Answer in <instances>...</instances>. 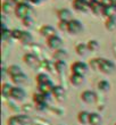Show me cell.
<instances>
[{"instance_id": "1", "label": "cell", "mask_w": 116, "mask_h": 125, "mask_svg": "<svg viewBox=\"0 0 116 125\" xmlns=\"http://www.w3.org/2000/svg\"><path fill=\"white\" fill-rule=\"evenodd\" d=\"M31 13H32V8L29 3L26 2H23V3H20V5H16L15 7V14L18 18L23 21L24 18L26 17H30Z\"/></svg>"}, {"instance_id": "2", "label": "cell", "mask_w": 116, "mask_h": 125, "mask_svg": "<svg viewBox=\"0 0 116 125\" xmlns=\"http://www.w3.org/2000/svg\"><path fill=\"white\" fill-rule=\"evenodd\" d=\"M99 71H101L105 74H112V73L115 72L116 66L113 62L106 59V58H99V67H98Z\"/></svg>"}, {"instance_id": "3", "label": "cell", "mask_w": 116, "mask_h": 125, "mask_svg": "<svg viewBox=\"0 0 116 125\" xmlns=\"http://www.w3.org/2000/svg\"><path fill=\"white\" fill-rule=\"evenodd\" d=\"M31 123V118L27 115H16L11 116L8 119V125H29Z\"/></svg>"}, {"instance_id": "4", "label": "cell", "mask_w": 116, "mask_h": 125, "mask_svg": "<svg viewBox=\"0 0 116 125\" xmlns=\"http://www.w3.org/2000/svg\"><path fill=\"white\" fill-rule=\"evenodd\" d=\"M23 60L29 67H32V68H38L41 66L39 58L33 53H25L23 57Z\"/></svg>"}, {"instance_id": "5", "label": "cell", "mask_w": 116, "mask_h": 125, "mask_svg": "<svg viewBox=\"0 0 116 125\" xmlns=\"http://www.w3.org/2000/svg\"><path fill=\"white\" fill-rule=\"evenodd\" d=\"M72 73L73 74H79V75H85L88 72V65L83 62H75L73 65L71 66Z\"/></svg>"}, {"instance_id": "6", "label": "cell", "mask_w": 116, "mask_h": 125, "mask_svg": "<svg viewBox=\"0 0 116 125\" xmlns=\"http://www.w3.org/2000/svg\"><path fill=\"white\" fill-rule=\"evenodd\" d=\"M83 31V25L79 20H71L68 22V30L67 32L71 34H79Z\"/></svg>"}, {"instance_id": "7", "label": "cell", "mask_w": 116, "mask_h": 125, "mask_svg": "<svg viewBox=\"0 0 116 125\" xmlns=\"http://www.w3.org/2000/svg\"><path fill=\"white\" fill-rule=\"evenodd\" d=\"M47 43H48V47L51 48V49L59 50L60 48H62V46H63V40L60 39L58 35H53V36H51V38L48 39Z\"/></svg>"}, {"instance_id": "8", "label": "cell", "mask_w": 116, "mask_h": 125, "mask_svg": "<svg viewBox=\"0 0 116 125\" xmlns=\"http://www.w3.org/2000/svg\"><path fill=\"white\" fill-rule=\"evenodd\" d=\"M10 98H13L14 100H16V101H22V100H24V98H25V91L18 85L14 86L13 90H11Z\"/></svg>"}, {"instance_id": "9", "label": "cell", "mask_w": 116, "mask_h": 125, "mask_svg": "<svg viewBox=\"0 0 116 125\" xmlns=\"http://www.w3.org/2000/svg\"><path fill=\"white\" fill-rule=\"evenodd\" d=\"M73 7L79 11L85 13V11H88L90 9V3L88 0H74Z\"/></svg>"}, {"instance_id": "10", "label": "cell", "mask_w": 116, "mask_h": 125, "mask_svg": "<svg viewBox=\"0 0 116 125\" xmlns=\"http://www.w3.org/2000/svg\"><path fill=\"white\" fill-rule=\"evenodd\" d=\"M81 99L86 104H93L97 100V94L91 90H85L81 93Z\"/></svg>"}, {"instance_id": "11", "label": "cell", "mask_w": 116, "mask_h": 125, "mask_svg": "<svg viewBox=\"0 0 116 125\" xmlns=\"http://www.w3.org/2000/svg\"><path fill=\"white\" fill-rule=\"evenodd\" d=\"M53 84L51 81H48V82H44V83H40L38 84V88H39V91L43 94H48L49 95L50 93L53 92Z\"/></svg>"}, {"instance_id": "12", "label": "cell", "mask_w": 116, "mask_h": 125, "mask_svg": "<svg viewBox=\"0 0 116 125\" xmlns=\"http://www.w3.org/2000/svg\"><path fill=\"white\" fill-rule=\"evenodd\" d=\"M40 33H41L43 36H46L47 39H49V38H51V36H53V35H57L56 30H55L53 26H50V25H43V26L40 29Z\"/></svg>"}, {"instance_id": "13", "label": "cell", "mask_w": 116, "mask_h": 125, "mask_svg": "<svg viewBox=\"0 0 116 125\" xmlns=\"http://www.w3.org/2000/svg\"><path fill=\"white\" fill-rule=\"evenodd\" d=\"M90 3V9L92 10L95 14H103V9H104V6L101 1H98V0H90L89 1Z\"/></svg>"}, {"instance_id": "14", "label": "cell", "mask_w": 116, "mask_h": 125, "mask_svg": "<svg viewBox=\"0 0 116 125\" xmlns=\"http://www.w3.org/2000/svg\"><path fill=\"white\" fill-rule=\"evenodd\" d=\"M33 101L35 105H48V94H43V93H35L33 95Z\"/></svg>"}, {"instance_id": "15", "label": "cell", "mask_w": 116, "mask_h": 125, "mask_svg": "<svg viewBox=\"0 0 116 125\" xmlns=\"http://www.w3.org/2000/svg\"><path fill=\"white\" fill-rule=\"evenodd\" d=\"M57 15H58L60 21H67V22H70V21L72 20V13H71V10L66 9V8L58 10Z\"/></svg>"}, {"instance_id": "16", "label": "cell", "mask_w": 116, "mask_h": 125, "mask_svg": "<svg viewBox=\"0 0 116 125\" xmlns=\"http://www.w3.org/2000/svg\"><path fill=\"white\" fill-rule=\"evenodd\" d=\"M90 125H101L103 124V118L98 113H90V118H89Z\"/></svg>"}, {"instance_id": "17", "label": "cell", "mask_w": 116, "mask_h": 125, "mask_svg": "<svg viewBox=\"0 0 116 125\" xmlns=\"http://www.w3.org/2000/svg\"><path fill=\"white\" fill-rule=\"evenodd\" d=\"M89 118H90V113L86 112V110H82V112H80L79 115H77V121H79L81 124H83V125L89 124Z\"/></svg>"}, {"instance_id": "18", "label": "cell", "mask_w": 116, "mask_h": 125, "mask_svg": "<svg viewBox=\"0 0 116 125\" xmlns=\"http://www.w3.org/2000/svg\"><path fill=\"white\" fill-rule=\"evenodd\" d=\"M51 93H53V95H55L56 99H58V100H63V99L65 98V91H64V89L59 85L53 86V92Z\"/></svg>"}, {"instance_id": "19", "label": "cell", "mask_w": 116, "mask_h": 125, "mask_svg": "<svg viewBox=\"0 0 116 125\" xmlns=\"http://www.w3.org/2000/svg\"><path fill=\"white\" fill-rule=\"evenodd\" d=\"M70 81L73 85H81V84L84 82V76L79 75V74H73V73H72Z\"/></svg>"}, {"instance_id": "20", "label": "cell", "mask_w": 116, "mask_h": 125, "mask_svg": "<svg viewBox=\"0 0 116 125\" xmlns=\"http://www.w3.org/2000/svg\"><path fill=\"white\" fill-rule=\"evenodd\" d=\"M7 72H8V74L10 75V77H13V76H16V75L22 74V73H23V71H22V68H21L20 66L10 65L9 67H8V69H7Z\"/></svg>"}, {"instance_id": "21", "label": "cell", "mask_w": 116, "mask_h": 125, "mask_svg": "<svg viewBox=\"0 0 116 125\" xmlns=\"http://www.w3.org/2000/svg\"><path fill=\"white\" fill-rule=\"evenodd\" d=\"M103 15H105V16L108 17V18H110V17H115V15H116V7L115 6L104 7Z\"/></svg>"}, {"instance_id": "22", "label": "cell", "mask_w": 116, "mask_h": 125, "mask_svg": "<svg viewBox=\"0 0 116 125\" xmlns=\"http://www.w3.org/2000/svg\"><path fill=\"white\" fill-rule=\"evenodd\" d=\"M11 80H13V82L16 83L18 86H20L21 84H24V83L27 82V77H26V75H25L24 73H22V74H20V75L13 76V77H11Z\"/></svg>"}, {"instance_id": "23", "label": "cell", "mask_w": 116, "mask_h": 125, "mask_svg": "<svg viewBox=\"0 0 116 125\" xmlns=\"http://www.w3.org/2000/svg\"><path fill=\"white\" fill-rule=\"evenodd\" d=\"M32 35H31L29 32H26V31H22V35H21L20 38V41L22 43H24V44H27V43H31L32 42Z\"/></svg>"}, {"instance_id": "24", "label": "cell", "mask_w": 116, "mask_h": 125, "mask_svg": "<svg viewBox=\"0 0 116 125\" xmlns=\"http://www.w3.org/2000/svg\"><path fill=\"white\" fill-rule=\"evenodd\" d=\"M14 86L10 85L9 83H3L2 84V88H1V93H2L3 97H10L11 94V90H13Z\"/></svg>"}, {"instance_id": "25", "label": "cell", "mask_w": 116, "mask_h": 125, "mask_svg": "<svg viewBox=\"0 0 116 125\" xmlns=\"http://www.w3.org/2000/svg\"><path fill=\"white\" fill-rule=\"evenodd\" d=\"M53 57H55V59L57 60H65L67 57V51L64 49H59V50H56L55 51V55H53Z\"/></svg>"}, {"instance_id": "26", "label": "cell", "mask_w": 116, "mask_h": 125, "mask_svg": "<svg viewBox=\"0 0 116 125\" xmlns=\"http://www.w3.org/2000/svg\"><path fill=\"white\" fill-rule=\"evenodd\" d=\"M55 68L58 73H64L66 69V62L65 60H57L55 62Z\"/></svg>"}, {"instance_id": "27", "label": "cell", "mask_w": 116, "mask_h": 125, "mask_svg": "<svg viewBox=\"0 0 116 125\" xmlns=\"http://www.w3.org/2000/svg\"><path fill=\"white\" fill-rule=\"evenodd\" d=\"M88 50H89L88 49V46L84 44V43H80V44L76 46V48H75V51H76L77 55H80V56H84Z\"/></svg>"}, {"instance_id": "28", "label": "cell", "mask_w": 116, "mask_h": 125, "mask_svg": "<svg viewBox=\"0 0 116 125\" xmlns=\"http://www.w3.org/2000/svg\"><path fill=\"white\" fill-rule=\"evenodd\" d=\"M106 29L109 31L116 30V18L115 17H110L106 22Z\"/></svg>"}, {"instance_id": "29", "label": "cell", "mask_w": 116, "mask_h": 125, "mask_svg": "<svg viewBox=\"0 0 116 125\" xmlns=\"http://www.w3.org/2000/svg\"><path fill=\"white\" fill-rule=\"evenodd\" d=\"M86 46H88V49L89 50L96 51V50H98V48H99V42H98L97 40H90L89 42L86 43Z\"/></svg>"}, {"instance_id": "30", "label": "cell", "mask_w": 116, "mask_h": 125, "mask_svg": "<svg viewBox=\"0 0 116 125\" xmlns=\"http://www.w3.org/2000/svg\"><path fill=\"white\" fill-rule=\"evenodd\" d=\"M98 89H99L100 91H104V92L108 91V90L110 89L109 82H107V81H100V82L98 83Z\"/></svg>"}, {"instance_id": "31", "label": "cell", "mask_w": 116, "mask_h": 125, "mask_svg": "<svg viewBox=\"0 0 116 125\" xmlns=\"http://www.w3.org/2000/svg\"><path fill=\"white\" fill-rule=\"evenodd\" d=\"M14 9L13 7V3L9 2V1H5V2L2 3V11L6 14H9L11 10Z\"/></svg>"}, {"instance_id": "32", "label": "cell", "mask_w": 116, "mask_h": 125, "mask_svg": "<svg viewBox=\"0 0 116 125\" xmlns=\"http://www.w3.org/2000/svg\"><path fill=\"white\" fill-rule=\"evenodd\" d=\"M48 81H50V79L46 75V74H44V73H40V74H38V75H37V83H38V84H40V83L48 82Z\"/></svg>"}, {"instance_id": "33", "label": "cell", "mask_w": 116, "mask_h": 125, "mask_svg": "<svg viewBox=\"0 0 116 125\" xmlns=\"http://www.w3.org/2000/svg\"><path fill=\"white\" fill-rule=\"evenodd\" d=\"M9 36H11V31H9L6 27V25L2 24V33H1V38H2V40H7V39H9Z\"/></svg>"}, {"instance_id": "34", "label": "cell", "mask_w": 116, "mask_h": 125, "mask_svg": "<svg viewBox=\"0 0 116 125\" xmlns=\"http://www.w3.org/2000/svg\"><path fill=\"white\" fill-rule=\"evenodd\" d=\"M41 66L44 67L46 69H48V71H53V67H55V64H53V62L48 59H44L41 62Z\"/></svg>"}, {"instance_id": "35", "label": "cell", "mask_w": 116, "mask_h": 125, "mask_svg": "<svg viewBox=\"0 0 116 125\" xmlns=\"http://www.w3.org/2000/svg\"><path fill=\"white\" fill-rule=\"evenodd\" d=\"M58 26L62 31H67L68 30V22L67 21H59V24Z\"/></svg>"}, {"instance_id": "36", "label": "cell", "mask_w": 116, "mask_h": 125, "mask_svg": "<svg viewBox=\"0 0 116 125\" xmlns=\"http://www.w3.org/2000/svg\"><path fill=\"white\" fill-rule=\"evenodd\" d=\"M21 35H22V31L21 30H11V38H14V39H17L20 40Z\"/></svg>"}, {"instance_id": "37", "label": "cell", "mask_w": 116, "mask_h": 125, "mask_svg": "<svg viewBox=\"0 0 116 125\" xmlns=\"http://www.w3.org/2000/svg\"><path fill=\"white\" fill-rule=\"evenodd\" d=\"M90 66L95 69H98V67H99V58H96V59L91 60L90 62Z\"/></svg>"}, {"instance_id": "38", "label": "cell", "mask_w": 116, "mask_h": 125, "mask_svg": "<svg viewBox=\"0 0 116 125\" xmlns=\"http://www.w3.org/2000/svg\"><path fill=\"white\" fill-rule=\"evenodd\" d=\"M23 24L27 27H31L32 26V24H33V21H32L31 17H26V18H24L23 20Z\"/></svg>"}, {"instance_id": "39", "label": "cell", "mask_w": 116, "mask_h": 125, "mask_svg": "<svg viewBox=\"0 0 116 125\" xmlns=\"http://www.w3.org/2000/svg\"><path fill=\"white\" fill-rule=\"evenodd\" d=\"M14 3H16V5H20V3H23V2H26V0H13Z\"/></svg>"}, {"instance_id": "40", "label": "cell", "mask_w": 116, "mask_h": 125, "mask_svg": "<svg viewBox=\"0 0 116 125\" xmlns=\"http://www.w3.org/2000/svg\"><path fill=\"white\" fill-rule=\"evenodd\" d=\"M30 1H32V2H34V3H38V2H40V1H42V0H30Z\"/></svg>"}, {"instance_id": "41", "label": "cell", "mask_w": 116, "mask_h": 125, "mask_svg": "<svg viewBox=\"0 0 116 125\" xmlns=\"http://www.w3.org/2000/svg\"><path fill=\"white\" fill-rule=\"evenodd\" d=\"M112 5L116 7V0H112Z\"/></svg>"}, {"instance_id": "42", "label": "cell", "mask_w": 116, "mask_h": 125, "mask_svg": "<svg viewBox=\"0 0 116 125\" xmlns=\"http://www.w3.org/2000/svg\"><path fill=\"white\" fill-rule=\"evenodd\" d=\"M115 125H116V124H115Z\"/></svg>"}]
</instances>
